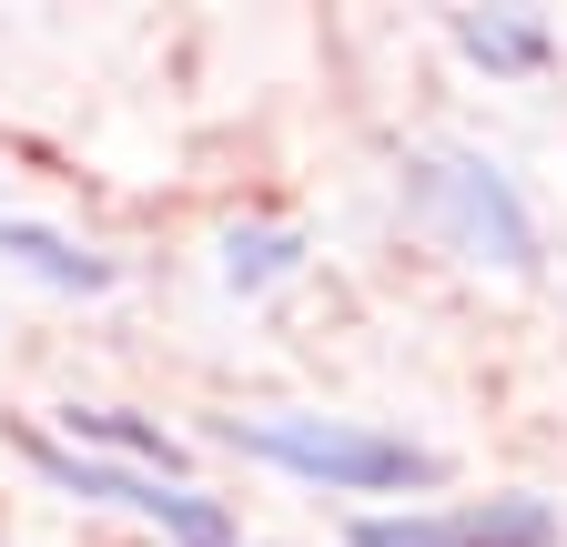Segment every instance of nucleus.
<instances>
[{"label": "nucleus", "mask_w": 567, "mask_h": 547, "mask_svg": "<svg viewBox=\"0 0 567 547\" xmlns=\"http://www.w3.org/2000/svg\"><path fill=\"white\" fill-rule=\"evenodd\" d=\"M344 547H557V507L527 487L466 497V507H385V517H354Z\"/></svg>", "instance_id": "obj_4"}, {"label": "nucleus", "mask_w": 567, "mask_h": 547, "mask_svg": "<svg viewBox=\"0 0 567 547\" xmlns=\"http://www.w3.org/2000/svg\"><path fill=\"white\" fill-rule=\"evenodd\" d=\"M61 446H82V456H112V466H142V476H173L183 487V436L153 426V416H132V405H61Z\"/></svg>", "instance_id": "obj_5"}, {"label": "nucleus", "mask_w": 567, "mask_h": 547, "mask_svg": "<svg viewBox=\"0 0 567 547\" xmlns=\"http://www.w3.org/2000/svg\"><path fill=\"white\" fill-rule=\"evenodd\" d=\"M0 264L41 274L51 295H112V285H122V264H112V254H82L71 234H51V224H21V214H0Z\"/></svg>", "instance_id": "obj_7"}, {"label": "nucleus", "mask_w": 567, "mask_h": 547, "mask_svg": "<svg viewBox=\"0 0 567 547\" xmlns=\"http://www.w3.org/2000/svg\"><path fill=\"white\" fill-rule=\"evenodd\" d=\"M11 446L31 456L41 487L82 497V507H122V517L153 527L163 547H234V517L213 507L203 487H173V476H142V466H112V456H82V446H61L51 426H11Z\"/></svg>", "instance_id": "obj_3"}, {"label": "nucleus", "mask_w": 567, "mask_h": 547, "mask_svg": "<svg viewBox=\"0 0 567 547\" xmlns=\"http://www.w3.org/2000/svg\"><path fill=\"white\" fill-rule=\"evenodd\" d=\"M224 446L305 476V487H334V497H425L446 487V456L415 446V436H385V426H354V416H234Z\"/></svg>", "instance_id": "obj_2"}, {"label": "nucleus", "mask_w": 567, "mask_h": 547, "mask_svg": "<svg viewBox=\"0 0 567 547\" xmlns=\"http://www.w3.org/2000/svg\"><path fill=\"white\" fill-rule=\"evenodd\" d=\"M295 264H305V234H295V224H234V234H224V285H234V295L284 285Z\"/></svg>", "instance_id": "obj_8"}, {"label": "nucleus", "mask_w": 567, "mask_h": 547, "mask_svg": "<svg viewBox=\"0 0 567 547\" xmlns=\"http://www.w3.org/2000/svg\"><path fill=\"white\" fill-rule=\"evenodd\" d=\"M395 193L456 264H486V274H537L547 264V234L527 214V193L507 183V163H486L466 143H415L395 163Z\"/></svg>", "instance_id": "obj_1"}, {"label": "nucleus", "mask_w": 567, "mask_h": 547, "mask_svg": "<svg viewBox=\"0 0 567 547\" xmlns=\"http://www.w3.org/2000/svg\"><path fill=\"white\" fill-rule=\"evenodd\" d=\"M446 41H456V61H476L486 82H537L557 61V31L537 11H446Z\"/></svg>", "instance_id": "obj_6"}]
</instances>
